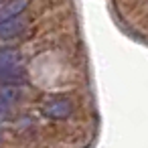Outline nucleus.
I'll list each match as a JSON object with an SVG mask.
<instances>
[{"instance_id":"nucleus-1","label":"nucleus","mask_w":148,"mask_h":148,"mask_svg":"<svg viewBox=\"0 0 148 148\" xmlns=\"http://www.w3.org/2000/svg\"><path fill=\"white\" fill-rule=\"evenodd\" d=\"M21 61H23V55L16 49H0V79L8 81L10 77H18Z\"/></svg>"},{"instance_id":"nucleus-2","label":"nucleus","mask_w":148,"mask_h":148,"mask_svg":"<svg viewBox=\"0 0 148 148\" xmlns=\"http://www.w3.org/2000/svg\"><path fill=\"white\" fill-rule=\"evenodd\" d=\"M41 112H43V116H47V118H51V120H65V118L71 116L73 103H71L67 97H61V95H57V97H47V99L41 103Z\"/></svg>"},{"instance_id":"nucleus-3","label":"nucleus","mask_w":148,"mask_h":148,"mask_svg":"<svg viewBox=\"0 0 148 148\" xmlns=\"http://www.w3.org/2000/svg\"><path fill=\"white\" fill-rule=\"evenodd\" d=\"M25 29H27V21L25 18H21V16L8 18L4 23H0V39H12V37L21 35Z\"/></svg>"},{"instance_id":"nucleus-4","label":"nucleus","mask_w":148,"mask_h":148,"mask_svg":"<svg viewBox=\"0 0 148 148\" xmlns=\"http://www.w3.org/2000/svg\"><path fill=\"white\" fill-rule=\"evenodd\" d=\"M27 6H29V0H10L6 6L0 8V23H4L8 18H14V16L23 14Z\"/></svg>"},{"instance_id":"nucleus-5","label":"nucleus","mask_w":148,"mask_h":148,"mask_svg":"<svg viewBox=\"0 0 148 148\" xmlns=\"http://www.w3.org/2000/svg\"><path fill=\"white\" fill-rule=\"evenodd\" d=\"M10 116H12V106H10V101L0 97V122L8 120Z\"/></svg>"}]
</instances>
